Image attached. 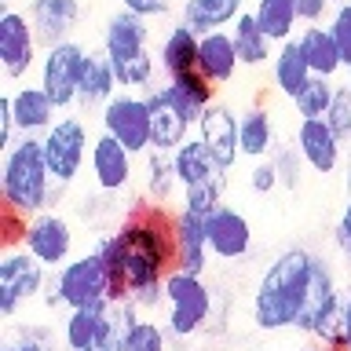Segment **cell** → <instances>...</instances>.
Segmentation results:
<instances>
[{
	"mask_svg": "<svg viewBox=\"0 0 351 351\" xmlns=\"http://www.w3.org/2000/svg\"><path fill=\"white\" fill-rule=\"evenodd\" d=\"M95 252L110 274V300H128L136 289L158 285L176 271V213L161 205L132 208Z\"/></svg>",
	"mask_w": 351,
	"mask_h": 351,
	"instance_id": "cell-1",
	"label": "cell"
},
{
	"mask_svg": "<svg viewBox=\"0 0 351 351\" xmlns=\"http://www.w3.org/2000/svg\"><path fill=\"white\" fill-rule=\"evenodd\" d=\"M311 271H315L311 249H285L267 263L256 293H252V322L263 333L296 329L307 289H311Z\"/></svg>",
	"mask_w": 351,
	"mask_h": 351,
	"instance_id": "cell-2",
	"label": "cell"
},
{
	"mask_svg": "<svg viewBox=\"0 0 351 351\" xmlns=\"http://www.w3.org/2000/svg\"><path fill=\"white\" fill-rule=\"evenodd\" d=\"M51 186L55 176L48 169V158H44V143L37 136L15 139V147L4 150V165H0L4 205L26 216H37L44 208H51Z\"/></svg>",
	"mask_w": 351,
	"mask_h": 351,
	"instance_id": "cell-3",
	"label": "cell"
},
{
	"mask_svg": "<svg viewBox=\"0 0 351 351\" xmlns=\"http://www.w3.org/2000/svg\"><path fill=\"white\" fill-rule=\"evenodd\" d=\"M150 19L136 11H117L106 22L103 33V55L110 59L121 88H147L154 81V59H150Z\"/></svg>",
	"mask_w": 351,
	"mask_h": 351,
	"instance_id": "cell-4",
	"label": "cell"
},
{
	"mask_svg": "<svg viewBox=\"0 0 351 351\" xmlns=\"http://www.w3.org/2000/svg\"><path fill=\"white\" fill-rule=\"evenodd\" d=\"M110 300V274L99 252L77 256L55 271L48 285V307H88V304H106Z\"/></svg>",
	"mask_w": 351,
	"mask_h": 351,
	"instance_id": "cell-5",
	"label": "cell"
},
{
	"mask_svg": "<svg viewBox=\"0 0 351 351\" xmlns=\"http://www.w3.org/2000/svg\"><path fill=\"white\" fill-rule=\"evenodd\" d=\"M165 307H169V337H194L197 329L208 322V311H213V293L202 274L191 271H169L165 278Z\"/></svg>",
	"mask_w": 351,
	"mask_h": 351,
	"instance_id": "cell-6",
	"label": "cell"
},
{
	"mask_svg": "<svg viewBox=\"0 0 351 351\" xmlns=\"http://www.w3.org/2000/svg\"><path fill=\"white\" fill-rule=\"evenodd\" d=\"M48 282V267L33 256V252L22 249H8L0 256V315L15 318V311L22 304H29L33 296L44 289Z\"/></svg>",
	"mask_w": 351,
	"mask_h": 351,
	"instance_id": "cell-7",
	"label": "cell"
},
{
	"mask_svg": "<svg viewBox=\"0 0 351 351\" xmlns=\"http://www.w3.org/2000/svg\"><path fill=\"white\" fill-rule=\"evenodd\" d=\"M88 51L77 40H62L55 48L44 51L40 59V88L51 95V103L59 110H70L81 92V77H84Z\"/></svg>",
	"mask_w": 351,
	"mask_h": 351,
	"instance_id": "cell-8",
	"label": "cell"
},
{
	"mask_svg": "<svg viewBox=\"0 0 351 351\" xmlns=\"http://www.w3.org/2000/svg\"><path fill=\"white\" fill-rule=\"evenodd\" d=\"M44 143V158H48V169L59 183L70 186L84 169V158H88V128L81 117H59L55 125L40 136Z\"/></svg>",
	"mask_w": 351,
	"mask_h": 351,
	"instance_id": "cell-9",
	"label": "cell"
},
{
	"mask_svg": "<svg viewBox=\"0 0 351 351\" xmlns=\"http://www.w3.org/2000/svg\"><path fill=\"white\" fill-rule=\"evenodd\" d=\"M103 132H110L117 143H125L132 154H147L150 150V110H147V95L117 92L103 106Z\"/></svg>",
	"mask_w": 351,
	"mask_h": 351,
	"instance_id": "cell-10",
	"label": "cell"
},
{
	"mask_svg": "<svg viewBox=\"0 0 351 351\" xmlns=\"http://www.w3.org/2000/svg\"><path fill=\"white\" fill-rule=\"evenodd\" d=\"M37 44L40 40L29 15L4 8V15H0V66H4V77L19 81L22 73H29V66L37 62Z\"/></svg>",
	"mask_w": 351,
	"mask_h": 351,
	"instance_id": "cell-11",
	"label": "cell"
},
{
	"mask_svg": "<svg viewBox=\"0 0 351 351\" xmlns=\"http://www.w3.org/2000/svg\"><path fill=\"white\" fill-rule=\"evenodd\" d=\"M33 256H37L48 271H59L62 263H70V252H73V227L66 223L59 213H37L29 216V230H26V241H22Z\"/></svg>",
	"mask_w": 351,
	"mask_h": 351,
	"instance_id": "cell-12",
	"label": "cell"
},
{
	"mask_svg": "<svg viewBox=\"0 0 351 351\" xmlns=\"http://www.w3.org/2000/svg\"><path fill=\"white\" fill-rule=\"evenodd\" d=\"M238 121H241V117H234V110H230V106L213 103V106H205V114L197 117V125H194L197 139L205 143L208 154H213V158H216L219 165H223L227 172L234 169V161L241 158Z\"/></svg>",
	"mask_w": 351,
	"mask_h": 351,
	"instance_id": "cell-13",
	"label": "cell"
},
{
	"mask_svg": "<svg viewBox=\"0 0 351 351\" xmlns=\"http://www.w3.org/2000/svg\"><path fill=\"white\" fill-rule=\"evenodd\" d=\"M147 110H150V150H176L191 139L194 121L169 99L165 88H150L147 92Z\"/></svg>",
	"mask_w": 351,
	"mask_h": 351,
	"instance_id": "cell-14",
	"label": "cell"
},
{
	"mask_svg": "<svg viewBox=\"0 0 351 351\" xmlns=\"http://www.w3.org/2000/svg\"><path fill=\"white\" fill-rule=\"evenodd\" d=\"M208 249L219 260H241L252 249V227L249 219L230 205H219L216 213H208Z\"/></svg>",
	"mask_w": 351,
	"mask_h": 351,
	"instance_id": "cell-15",
	"label": "cell"
},
{
	"mask_svg": "<svg viewBox=\"0 0 351 351\" xmlns=\"http://www.w3.org/2000/svg\"><path fill=\"white\" fill-rule=\"evenodd\" d=\"M296 147H300L307 169H315L322 176L337 172V165H340V136L329 128L326 117H300Z\"/></svg>",
	"mask_w": 351,
	"mask_h": 351,
	"instance_id": "cell-16",
	"label": "cell"
},
{
	"mask_svg": "<svg viewBox=\"0 0 351 351\" xmlns=\"http://www.w3.org/2000/svg\"><path fill=\"white\" fill-rule=\"evenodd\" d=\"M92 176L95 186L106 194H117L132 183V150L125 143H117L110 132H103L92 143Z\"/></svg>",
	"mask_w": 351,
	"mask_h": 351,
	"instance_id": "cell-17",
	"label": "cell"
},
{
	"mask_svg": "<svg viewBox=\"0 0 351 351\" xmlns=\"http://www.w3.org/2000/svg\"><path fill=\"white\" fill-rule=\"evenodd\" d=\"M208 216L205 213H194V208H180L176 213V267L180 271H191V274H205V256L208 249Z\"/></svg>",
	"mask_w": 351,
	"mask_h": 351,
	"instance_id": "cell-18",
	"label": "cell"
},
{
	"mask_svg": "<svg viewBox=\"0 0 351 351\" xmlns=\"http://www.w3.org/2000/svg\"><path fill=\"white\" fill-rule=\"evenodd\" d=\"M77 19H81V0H33L29 4V22L44 48L70 40Z\"/></svg>",
	"mask_w": 351,
	"mask_h": 351,
	"instance_id": "cell-19",
	"label": "cell"
},
{
	"mask_svg": "<svg viewBox=\"0 0 351 351\" xmlns=\"http://www.w3.org/2000/svg\"><path fill=\"white\" fill-rule=\"evenodd\" d=\"M172 161H176V176H180V186H202V183H223L227 180V169L219 165L208 147L202 139H186L183 147L172 150Z\"/></svg>",
	"mask_w": 351,
	"mask_h": 351,
	"instance_id": "cell-20",
	"label": "cell"
},
{
	"mask_svg": "<svg viewBox=\"0 0 351 351\" xmlns=\"http://www.w3.org/2000/svg\"><path fill=\"white\" fill-rule=\"evenodd\" d=\"M238 48H234V37L223 29H216V33H205L202 37V55H197V70H202L213 84H227V81H234V73H238Z\"/></svg>",
	"mask_w": 351,
	"mask_h": 351,
	"instance_id": "cell-21",
	"label": "cell"
},
{
	"mask_svg": "<svg viewBox=\"0 0 351 351\" xmlns=\"http://www.w3.org/2000/svg\"><path fill=\"white\" fill-rule=\"evenodd\" d=\"M11 110H15V121H19V132L22 136H44L51 125H55V114H59V106L51 103V95L44 92V88H19V92H11Z\"/></svg>",
	"mask_w": 351,
	"mask_h": 351,
	"instance_id": "cell-22",
	"label": "cell"
},
{
	"mask_svg": "<svg viewBox=\"0 0 351 351\" xmlns=\"http://www.w3.org/2000/svg\"><path fill=\"white\" fill-rule=\"evenodd\" d=\"M165 92H169V99L186 114V121H194V125H197V117L205 114V106L216 103V84L208 81L202 70H186L180 77H169Z\"/></svg>",
	"mask_w": 351,
	"mask_h": 351,
	"instance_id": "cell-23",
	"label": "cell"
},
{
	"mask_svg": "<svg viewBox=\"0 0 351 351\" xmlns=\"http://www.w3.org/2000/svg\"><path fill=\"white\" fill-rule=\"evenodd\" d=\"M296 40H300L304 59H307V66H311V73L337 77L340 70H344V55H340V44H337V37H333V29H329V26L311 22V26H307Z\"/></svg>",
	"mask_w": 351,
	"mask_h": 351,
	"instance_id": "cell-24",
	"label": "cell"
},
{
	"mask_svg": "<svg viewBox=\"0 0 351 351\" xmlns=\"http://www.w3.org/2000/svg\"><path fill=\"white\" fill-rule=\"evenodd\" d=\"M197 55H202V33L191 29L186 22L172 26L161 40V70L169 77H180L186 70H197Z\"/></svg>",
	"mask_w": 351,
	"mask_h": 351,
	"instance_id": "cell-25",
	"label": "cell"
},
{
	"mask_svg": "<svg viewBox=\"0 0 351 351\" xmlns=\"http://www.w3.org/2000/svg\"><path fill=\"white\" fill-rule=\"evenodd\" d=\"M117 73L110 66L106 55H92L88 51V62H84V77H81V92H77V103L84 110L88 106H106L110 99L117 95Z\"/></svg>",
	"mask_w": 351,
	"mask_h": 351,
	"instance_id": "cell-26",
	"label": "cell"
},
{
	"mask_svg": "<svg viewBox=\"0 0 351 351\" xmlns=\"http://www.w3.org/2000/svg\"><path fill=\"white\" fill-rule=\"evenodd\" d=\"M271 70H274V84H278V92L289 95V99L300 95V88L315 77L311 66H307V59H304L300 40H282L278 55L271 59Z\"/></svg>",
	"mask_w": 351,
	"mask_h": 351,
	"instance_id": "cell-27",
	"label": "cell"
},
{
	"mask_svg": "<svg viewBox=\"0 0 351 351\" xmlns=\"http://www.w3.org/2000/svg\"><path fill=\"white\" fill-rule=\"evenodd\" d=\"M241 11H245V0H186L183 22L205 37V33H216V29L230 26Z\"/></svg>",
	"mask_w": 351,
	"mask_h": 351,
	"instance_id": "cell-28",
	"label": "cell"
},
{
	"mask_svg": "<svg viewBox=\"0 0 351 351\" xmlns=\"http://www.w3.org/2000/svg\"><path fill=\"white\" fill-rule=\"evenodd\" d=\"M234 48H238V59H241V66H263L271 59V37L260 29V22H256V15L252 11H241V15L234 19Z\"/></svg>",
	"mask_w": 351,
	"mask_h": 351,
	"instance_id": "cell-29",
	"label": "cell"
},
{
	"mask_svg": "<svg viewBox=\"0 0 351 351\" xmlns=\"http://www.w3.org/2000/svg\"><path fill=\"white\" fill-rule=\"evenodd\" d=\"M106 304H88V307H70V318H66L62 326V340L70 351H84L92 348V340L99 337V329H103V318H106Z\"/></svg>",
	"mask_w": 351,
	"mask_h": 351,
	"instance_id": "cell-30",
	"label": "cell"
},
{
	"mask_svg": "<svg viewBox=\"0 0 351 351\" xmlns=\"http://www.w3.org/2000/svg\"><path fill=\"white\" fill-rule=\"evenodd\" d=\"M238 139H241V154L245 158H267L274 150V125L267 110H245L238 121Z\"/></svg>",
	"mask_w": 351,
	"mask_h": 351,
	"instance_id": "cell-31",
	"label": "cell"
},
{
	"mask_svg": "<svg viewBox=\"0 0 351 351\" xmlns=\"http://www.w3.org/2000/svg\"><path fill=\"white\" fill-rule=\"evenodd\" d=\"M252 15H256L260 29L267 33L271 40H293V29L300 15H296V4L293 0H256V8H252Z\"/></svg>",
	"mask_w": 351,
	"mask_h": 351,
	"instance_id": "cell-32",
	"label": "cell"
},
{
	"mask_svg": "<svg viewBox=\"0 0 351 351\" xmlns=\"http://www.w3.org/2000/svg\"><path fill=\"white\" fill-rule=\"evenodd\" d=\"M176 183H180V176H176L172 150H150V158H147V194L154 202L165 205L176 194Z\"/></svg>",
	"mask_w": 351,
	"mask_h": 351,
	"instance_id": "cell-33",
	"label": "cell"
},
{
	"mask_svg": "<svg viewBox=\"0 0 351 351\" xmlns=\"http://www.w3.org/2000/svg\"><path fill=\"white\" fill-rule=\"evenodd\" d=\"M333 95H337V84H333V77H311L304 88H300V95L293 99V106H296V114L300 117H326L329 114V106H333Z\"/></svg>",
	"mask_w": 351,
	"mask_h": 351,
	"instance_id": "cell-34",
	"label": "cell"
},
{
	"mask_svg": "<svg viewBox=\"0 0 351 351\" xmlns=\"http://www.w3.org/2000/svg\"><path fill=\"white\" fill-rule=\"evenodd\" d=\"M267 158L274 161V169H278V180H282V186H293L300 183V165H307L304 161V154H300V147H293V143H278Z\"/></svg>",
	"mask_w": 351,
	"mask_h": 351,
	"instance_id": "cell-35",
	"label": "cell"
},
{
	"mask_svg": "<svg viewBox=\"0 0 351 351\" xmlns=\"http://www.w3.org/2000/svg\"><path fill=\"white\" fill-rule=\"evenodd\" d=\"M165 340H169V329H161L150 318H139L128 333V351H165Z\"/></svg>",
	"mask_w": 351,
	"mask_h": 351,
	"instance_id": "cell-36",
	"label": "cell"
},
{
	"mask_svg": "<svg viewBox=\"0 0 351 351\" xmlns=\"http://www.w3.org/2000/svg\"><path fill=\"white\" fill-rule=\"evenodd\" d=\"M223 186H227V180L223 183H202V186H186L183 191V205L186 208H194V213H216L219 205H223Z\"/></svg>",
	"mask_w": 351,
	"mask_h": 351,
	"instance_id": "cell-37",
	"label": "cell"
},
{
	"mask_svg": "<svg viewBox=\"0 0 351 351\" xmlns=\"http://www.w3.org/2000/svg\"><path fill=\"white\" fill-rule=\"evenodd\" d=\"M326 121H329V128L340 136V143L351 139V84H340V88H337L333 106H329Z\"/></svg>",
	"mask_w": 351,
	"mask_h": 351,
	"instance_id": "cell-38",
	"label": "cell"
},
{
	"mask_svg": "<svg viewBox=\"0 0 351 351\" xmlns=\"http://www.w3.org/2000/svg\"><path fill=\"white\" fill-rule=\"evenodd\" d=\"M329 29L340 44V55H344V66L351 70V0H340L333 19H329Z\"/></svg>",
	"mask_w": 351,
	"mask_h": 351,
	"instance_id": "cell-39",
	"label": "cell"
},
{
	"mask_svg": "<svg viewBox=\"0 0 351 351\" xmlns=\"http://www.w3.org/2000/svg\"><path fill=\"white\" fill-rule=\"evenodd\" d=\"M26 230H29V216L19 213V208H11V205H4V234H0L4 249H19L22 241H26Z\"/></svg>",
	"mask_w": 351,
	"mask_h": 351,
	"instance_id": "cell-40",
	"label": "cell"
},
{
	"mask_svg": "<svg viewBox=\"0 0 351 351\" xmlns=\"http://www.w3.org/2000/svg\"><path fill=\"white\" fill-rule=\"evenodd\" d=\"M249 186H252L256 194H271L274 186H282L278 169H274V161H271V158H260L256 165H252V172H249Z\"/></svg>",
	"mask_w": 351,
	"mask_h": 351,
	"instance_id": "cell-41",
	"label": "cell"
},
{
	"mask_svg": "<svg viewBox=\"0 0 351 351\" xmlns=\"http://www.w3.org/2000/svg\"><path fill=\"white\" fill-rule=\"evenodd\" d=\"M4 351H55L48 329H22L19 340L4 344Z\"/></svg>",
	"mask_w": 351,
	"mask_h": 351,
	"instance_id": "cell-42",
	"label": "cell"
},
{
	"mask_svg": "<svg viewBox=\"0 0 351 351\" xmlns=\"http://www.w3.org/2000/svg\"><path fill=\"white\" fill-rule=\"evenodd\" d=\"M15 132H19V121H15V110H11V95H4L0 99V150L15 147Z\"/></svg>",
	"mask_w": 351,
	"mask_h": 351,
	"instance_id": "cell-43",
	"label": "cell"
},
{
	"mask_svg": "<svg viewBox=\"0 0 351 351\" xmlns=\"http://www.w3.org/2000/svg\"><path fill=\"white\" fill-rule=\"evenodd\" d=\"M296 4V15H300V22H322L326 19V11L333 8V0H293Z\"/></svg>",
	"mask_w": 351,
	"mask_h": 351,
	"instance_id": "cell-44",
	"label": "cell"
},
{
	"mask_svg": "<svg viewBox=\"0 0 351 351\" xmlns=\"http://www.w3.org/2000/svg\"><path fill=\"white\" fill-rule=\"evenodd\" d=\"M125 11H136L143 19H158V15H169V0H121Z\"/></svg>",
	"mask_w": 351,
	"mask_h": 351,
	"instance_id": "cell-45",
	"label": "cell"
},
{
	"mask_svg": "<svg viewBox=\"0 0 351 351\" xmlns=\"http://www.w3.org/2000/svg\"><path fill=\"white\" fill-rule=\"evenodd\" d=\"M333 238H337V249H340V252H344V256L351 260V197H348L344 213H340V219H337Z\"/></svg>",
	"mask_w": 351,
	"mask_h": 351,
	"instance_id": "cell-46",
	"label": "cell"
},
{
	"mask_svg": "<svg viewBox=\"0 0 351 351\" xmlns=\"http://www.w3.org/2000/svg\"><path fill=\"white\" fill-rule=\"evenodd\" d=\"M344 351H351V289L344 293Z\"/></svg>",
	"mask_w": 351,
	"mask_h": 351,
	"instance_id": "cell-47",
	"label": "cell"
},
{
	"mask_svg": "<svg viewBox=\"0 0 351 351\" xmlns=\"http://www.w3.org/2000/svg\"><path fill=\"white\" fill-rule=\"evenodd\" d=\"M296 351H333V348H326V344H307V348H296Z\"/></svg>",
	"mask_w": 351,
	"mask_h": 351,
	"instance_id": "cell-48",
	"label": "cell"
},
{
	"mask_svg": "<svg viewBox=\"0 0 351 351\" xmlns=\"http://www.w3.org/2000/svg\"><path fill=\"white\" fill-rule=\"evenodd\" d=\"M333 4H340V0H333Z\"/></svg>",
	"mask_w": 351,
	"mask_h": 351,
	"instance_id": "cell-49",
	"label": "cell"
}]
</instances>
